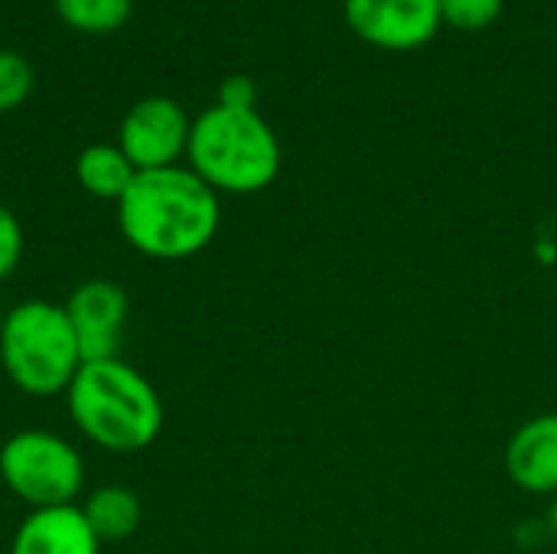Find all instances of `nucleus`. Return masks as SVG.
<instances>
[{"mask_svg":"<svg viewBox=\"0 0 557 554\" xmlns=\"http://www.w3.org/2000/svg\"><path fill=\"white\" fill-rule=\"evenodd\" d=\"M75 176L82 189L95 199L117 202L137 176V167L117 144H91L75 160Z\"/></svg>","mask_w":557,"mask_h":554,"instance_id":"f8f14e48","label":"nucleus"},{"mask_svg":"<svg viewBox=\"0 0 557 554\" xmlns=\"http://www.w3.org/2000/svg\"><path fill=\"white\" fill-rule=\"evenodd\" d=\"M65 405L82 438L108 454L147 451L163 431L160 392L121 356L82 362L65 389Z\"/></svg>","mask_w":557,"mask_h":554,"instance_id":"f03ea898","label":"nucleus"},{"mask_svg":"<svg viewBox=\"0 0 557 554\" xmlns=\"http://www.w3.org/2000/svg\"><path fill=\"white\" fill-rule=\"evenodd\" d=\"M222 222L219 193L189 167L144 170L117 199L124 242L153 261H183L212 245Z\"/></svg>","mask_w":557,"mask_h":554,"instance_id":"f257e3e1","label":"nucleus"},{"mask_svg":"<svg viewBox=\"0 0 557 554\" xmlns=\"http://www.w3.org/2000/svg\"><path fill=\"white\" fill-rule=\"evenodd\" d=\"M0 480L29 509L75 506L85 487V460L62 434L29 428L3 441Z\"/></svg>","mask_w":557,"mask_h":554,"instance_id":"39448f33","label":"nucleus"},{"mask_svg":"<svg viewBox=\"0 0 557 554\" xmlns=\"http://www.w3.org/2000/svg\"><path fill=\"white\" fill-rule=\"evenodd\" d=\"M506 470L525 493H557V415H539L512 434Z\"/></svg>","mask_w":557,"mask_h":554,"instance_id":"9d476101","label":"nucleus"},{"mask_svg":"<svg viewBox=\"0 0 557 554\" xmlns=\"http://www.w3.org/2000/svg\"><path fill=\"white\" fill-rule=\"evenodd\" d=\"M134 0H55V13L78 33H114L127 23Z\"/></svg>","mask_w":557,"mask_h":554,"instance_id":"ddd939ff","label":"nucleus"},{"mask_svg":"<svg viewBox=\"0 0 557 554\" xmlns=\"http://www.w3.org/2000/svg\"><path fill=\"white\" fill-rule=\"evenodd\" d=\"M0 362L23 395H65L85 359L62 304L23 300L10 307L0 330Z\"/></svg>","mask_w":557,"mask_h":554,"instance_id":"20e7f679","label":"nucleus"},{"mask_svg":"<svg viewBox=\"0 0 557 554\" xmlns=\"http://www.w3.org/2000/svg\"><path fill=\"white\" fill-rule=\"evenodd\" d=\"M189 131L193 121L173 98L150 95L124 114L117 131V147L127 153L137 173L180 167V157H186L189 147Z\"/></svg>","mask_w":557,"mask_h":554,"instance_id":"423d86ee","label":"nucleus"},{"mask_svg":"<svg viewBox=\"0 0 557 554\" xmlns=\"http://www.w3.org/2000/svg\"><path fill=\"white\" fill-rule=\"evenodd\" d=\"M506 10V0H441V20L447 26L476 33L493 26Z\"/></svg>","mask_w":557,"mask_h":554,"instance_id":"4468645a","label":"nucleus"},{"mask_svg":"<svg viewBox=\"0 0 557 554\" xmlns=\"http://www.w3.org/2000/svg\"><path fill=\"white\" fill-rule=\"evenodd\" d=\"M23 261V225L0 202V281H7Z\"/></svg>","mask_w":557,"mask_h":554,"instance_id":"dca6fc26","label":"nucleus"},{"mask_svg":"<svg viewBox=\"0 0 557 554\" xmlns=\"http://www.w3.org/2000/svg\"><path fill=\"white\" fill-rule=\"evenodd\" d=\"M78 509L101 545L131 539L140 529V516H144L137 493L127 487H101Z\"/></svg>","mask_w":557,"mask_h":554,"instance_id":"9b49d317","label":"nucleus"},{"mask_svg":"<svg viewBox=\"0 0 557 554\" xmlns=\"http://www.w3.org/2000/svg\"><path fill=\"white\" fill-rule=\"evenodd\" d=\"M219 104L251 111V108L258 104V85H255L248 75H228V78L219 85Z\"/></svg>","mask_w":557,"mask_h":554,"instance_id":"f3484780","label":"nucleus"},{"mask_svg":"<svg viewBox=\"0 0 557 554\" xmlns=\"http://www.w3.org/2000/svg\"><path fill=\"white\" fill-rule=\"evenodd\" d=\"M10 554H101V542L78 506L29 509L16 526Z\"/></svg>","mask_w":557,"mask_h":554,"instance_id":"1a4fd4ad","label":"nucleus"},{"mask_svg":"<svg viewBox=\"0 0 557 554\" xmlns=\"http://www.w3.org/2000/svg\"><path fill=\"white\" fill-rule=\"evenodd\" d=\"M343 10L362 42L388 52L424 49L444 26L441 0H346Z\"/></svg>","mask_w":557,"mask_h":554,"instance_id":"0eeeda50","label":"nucleus"},{"mask_svg":"<svg viewBox=\"0 0 557 554\" xmlns=\"http://www.w3.org/2000/svg\"><path fill=\"white\" fill-rule=\"evenodd\" d=\"M189 170L215 193L251 196L268 189L281 173V140L258 108H206L189 131Z\"/></svg>","mask_w":557,"mask_h":554,"instance_id":"7ed1b4c3","label":"nucleus"},{"mask_svg":"<svg viewBox=\"0 0 557 554\" xmlns=\"http://www.w3.org/2000/svg\"><path fill=\"white\" fill-rule=\"evenodd\" d=\"M7 310H10V307H3V297H0V330H3V320H7Z\"/></svg>","mask_w":557,"mask_h":554,"instance_id":"6ab92c4d","label":"nucleus"},{"mask_svg":"<svg viewBox=\"0 0 557 554\" xmlns=\"http://www.w3.org/2000/svg\"><path fill=\"white\" fill-rule=\"evenodd\" d=\"M548 526H552V532L557 535V500H555V506H552V513H548Z\"/></svg>","mask_w":557,"mask_h":554,"instance_id":"a211bd4d","label":"nucleus"},{"mask_svg":"<svg viewBox=\"0 0 557 554\" xmlns=\"http://www.w3.org/2000/svg\"><path fill=\"white\" fill-rule=\"evenodd\" d=\"M33 91V65L10 49H0V114L20 108Z\"/></svg>","mask_w":557,"mask_h":554,"instance_id":"2eb2a0df","label":"nucleus"},{"mask_svg":"<svg viewBox=\"0 0 557 554\" xmlns=\"http://www.w3.org/2000/svg\"><path fill=\"white\" fill-rule=\"evenodd\" d=\"M62 310L72 323L85 362L121 356V340L131 313L127 291L121 284L108 278H91L69 294Z\"/></svg>","mask_w":557,"mask_h":554,"instance_id":"6e6552de","label":"nucleus"}]
</instances>
